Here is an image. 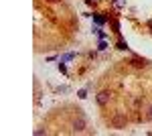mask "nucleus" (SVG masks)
I'll return each instance as SVG.
<instances>
[{
    "instance_id": "obj_3",
    "label": "nucleus",
    "mask_w": 152,
    "mask_h": 136,
    "mask_svg": "<svg viewBox=\"0 0 152 136\" xmlns=\"http://www.w3.org/2000/svg\"><path fill=\"white\" fill-rule=\"evenodd\" d=\"M130 63H132L134 67H146V65H148V63H146V59H140V57H134Z\"/></svg>"
},
{
    "instance_id": "obj_7",
    "label": "nucleus",
    "mask_w": 152,
    "mask_h": 136,
    "mask_svg": "<svg viewBox=\"0 0 152 136\" xmlns=\"http://www.w3.org/2000/svg\"><path fill=\"white\" fill-rule=\"evenodd\" d=\"M47 2H57V0H47Z\"/></svg>"
},
{
    "instance_id": "obj_1",
    "label": "nucleus",
    "mask_w": 152,
    "mask_h": 136,
    "mask_svg": "<svg viewBox=\"0 0 152 136\" xmlns=\"http://www.w3.org/2000/svg\"><path fill=\"white\" fill-rule=\"evenodd\" d=\"M110 96H112L110 91H99V93H97V104H99V106H105V104L110 102Z\"/></svg>"
},
{
    "instance_id": "obj_2",
    "label": "nucleus",
    "mask_w": 152,
    "mask_h": 136,
    "mask_svg": "<svg viewBox=\"0 0 152 136\" xmlns=\"http://www.w3.org/2000/svg\"><path fill=\"white\" fill-rule=\"evenodd\" d=\"M71 126H73V132H81L83 128H85V120H83V118H77Z\"/></svg>"
},
{
    "instance_id": "obj_5",
    "label": "nucleus",
    "mask_w": 152,
    "mask_h": 136,
    "mask_svg": "<svg viewBox=\"0 0 152 136\" xmlns=\"http://www.w3.org/2000/svg\"><path fill=\"white\" fill-rule=\"evenodd\" d=\"M148 116H150V118H152V106H150V110H148Z\"/></svg>"
},
{
    "instance_id": "obj_4",
    "label": "nucleus",
    "mask_w": 152,
    "mask_h": 136,
    "mask_svg": "<svg viewBox=\"0 0 152 136\" xmlns=\"http://www.w3.org/2000/svg\"><path fill=\"white\" fill-rule=\"evenodd\" d=\"M124 122H126V120H124L122 116H116V118L112 120V124L116 126V128H122V126H124Z\"/></svg>"
},
{
    "instance_id": "obj_6",
    "label": "nucleus",
    "mask_w": 152,
    "mask_h": 136,
    "mask_svg": "<svg viewBox=\"0 0 152 136\" xmlns=\"http://www.w3.org/2000/svg\"><path fill=\"white\" fill-rule=\"evenodd\" d=\"M148 26H150V29H152V21H148Z\"/></svg>"
}]
</instances>
